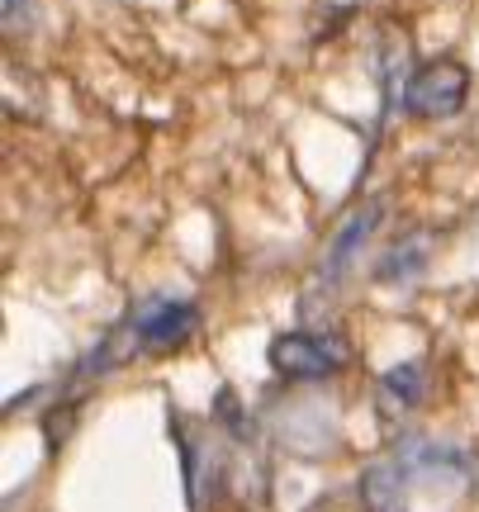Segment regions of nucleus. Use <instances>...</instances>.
Instances as JSON below:
<instances>
[{
    "label": "nucleus",
    "instance_id": "6e6552de",
    "mask_svg": "<svg viewBox=\"0 0 479 512\" xmlns=\"http://www.w3.org/2000/svg\"><path fill=\"white\" fill-rule=\"evenodd\" d=\"M24 5H29V0H5V24H15V19L24 15Z\"/></svg>",
    "mask_w": 479,
    "mask_h": 512
},
{
    "label": "nucleus",
    "instance_id": "7ed1b4c3",
    "mask_svg": "<svg viewBox=\"0 0 479 512\" xmlns=\"http://www.w3.org/2000/svg\"><path fill=\"white\" fill-rule=\"evenodd\" d=\"M195 323H200L195 304H185V299H152V304H143L133 313L129 332L138 351H171L195 332Z\"/></svg>",
    "mask_w": 479,
    "mask_h": 512
},
{
    "label": "nucleus",
    "instance_id": "f257e3e1",
    "mask_svg": "<svg viewBox=\"0 0 479 512\" xmlns=\"http://www.w3.org/2000/svg\"><path fill=\"white\" fill-rule=\"evenodd\" d=\"M465 95H470V72H465L461 62L442 57V62H427L423 72L408 76L404 105L418 119H451L465 105Z\"/></svg>",
    "mask_w": 479,
    "mask_h": 512
},
{
    "label": "nucleus",
    "instance_id": "f03ea898",
    "mask_svg": "<svg viewBox=\"0 0 479 512\" xmlns=\"http://www.w3.org/2000/svg\"><path fill=\"white\" fill-rule=\"evenodd\" d=\"M342 366V342L323 332H285L271 342V370L280 380H323Z\"/></svg>",
    "mask_w": 479,
    "mask_h": 512
},
{
    "label": "nucleus",
    "instance_id": "423d86ee",
    "mask_svg": "<svg viewBox=\"0 0 479 512\" xmlns=\"http://www.w3.org/2000/svg\"><path fill=\"white\" fill-rule=\"evenodd\" d=\"M380 399H385V408H413L423 399V361H404V366L389 370L380 380Z\"/></svg>",
    "mask_w": 479,
    "mask_h": 512
},
{
    "label": "nucleus",
    "instance_id": "39448f33",
    "mask_svg": "<svg viewBox=\"0 0 479 512\" xmlns=\"http://www.w3.org/2000/svg\"><path fill=\"white\" fill-rule=\"evenodd\" d=\"M375 223H380V204H366V209H356V214H351L347 228H342V233H337V242L328 247L323 280H342V271L356 261V252H361V247H366V238L375 233Z\"/></svg>",
    "mask_w": 479,
    "mask_h": 512
},
{
    "label": "nucleus",
    "instance_id": "20e7f679",
    "mask_svg": "<svg viewBox=\"0 0 479 512\" xmlns=\"http://www.w3.org/2000/svg\"><path fill=\"white\" fill-rule=\"evenodd\" d=\"M404 489H408V465L404 456L380 460L361 475V503L366 512H404Z\"/></svg>",
    "mask_w": 479,
    "mask_h": 512
},
{
    "label": "nucleus",
    "instance_id": "0eeeda50",
    "mask_svg": "<svg viewBox=\"0 0 479 512\" xmlns=\"http://www.w3.org/2000/svg\"><path fill=\"white\" fill-rule=\"evenodd\" d=\"M423 247H427V238H408L404 247H394V252H389V261L380 266V280H408V275L427 261Z\"/></svg>",
    "mask_w": 479,
    "mask_h": 512
}]
</instances>
